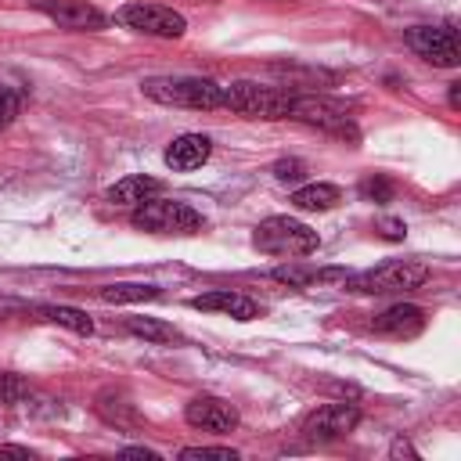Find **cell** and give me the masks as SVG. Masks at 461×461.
Segmentation results:
<instances>
[{
  "label": "cell",
  "instance_id": "1",
  "mask_svg": "<svg viewBox=\"0 0 461 461\" xmlns=\"http://www.w3.org/2000/svg\"><path fill=\"white\" fill-rule=\"evenodd\" d=\"M140 90L144 97L173 108H198V112L223 108V86L198 76H155V79H144Z\"/></svg>",
  "mask_w": 461,
  "mask_h": 461
},
{
  "label": "cell",
  "instance_id": "2",
  "mask_svg": "<svg viewBox=\"0 0 461 461\" xmlns=\"http://www.w3.org/2000/svg\"><path fill=\"white\" fill-rule=\"evenodd\" d=\"M429 281V267L425 263H411V259H393L382 263L375 270H360L346 277V292L357 295H389V292H414Z\"/></svg>",
  "mask_w": 461,
  "mask_h": 461
},
{
  "label": "cell",
  "instance_id": "3",
  "mask_svg": "<svg viewBox=\"0 0 461 461\" xmlns=\"http://www.w3.org/2000/svg\"><path fill=\"white\" fill-rule=\"evenodd\" d=\"M130 223L137 230H148V234H198L205 220L187 202H176V198H144L133 209Z\"/></svg>",
  "mask_w": 461,
  "mask_h": 461
},
{
  "label": "cell",
  "instance_id": "4",
  "mask_svg": "<svg viewBox=\"0 0 461 461\" xmlns=\"http://www.w3.org/2000/svg\"><path fill=\"white\" fill-rule=\"evenodd\" d=\"M252 245L267 256H310V252H317L321 238H317V230H310L306 223H299L292 216H267L256 227Z\"/></svg>",
  "mask_w": 461,
  "mask_h": 461
},
{
  "label": "cell",
  "instance_id": "5",
  "mask_svg": "<svg viewBox=\"0 0 461 461\" xmlns=\"http://www.w3.org/2000/svg\"><path fill=\"white\" fill-rule=\"evenodd\" d=\"M223 108L249 115V119H288L292 94L277 86H259V83H230L223 86Z\"/></svg>",
  "mask_w": 461,
  "mask_h": 461
},
{
  "label": "cell",
  "instance_id": "6",
  "mask_svg": "<svg viewBox=\"0 0 461 461\" xmlns=\"http://www.w3.org/2000/svg\"><path fill=\"white\" fill-rule=\"evenodd\" d=\"M288 119H299V122H310V126H321L328 133H339V137L357 140V130H353V119H349V104L331 101V97H313V94L295 97L292 94Z\"/></svg>",
  "mask_w": 461,
  "mask_h": 461
},
{
  "label": "cell",
  "instance_id": "7",
  "mask_svg": "<svg viewBox=\"0 0 461 461\" xmlns=\"http://www.w3.org/2000/svg\"><path fill=\"white\" fill-rule=\"evenodd\" d=\"M119 22L133 32H144V36H162V40H176L184 36L187 22L180 11L173 7H162V4H126L119 11Z\"/></svg>",
  "mask_w": 461,
  "mask_h": 461
},
{
  "label": "cell",
  "instance_id": "8",
  "mask_svg": "<svg viewBox=\"0 0 461 461\" xmlns=\"http://www.w3.org/2000/svg\"><path fill=\"white\" fill-rule=\"evenodd\" d=\"M407 47H411L418 58L439 65V68H454V65L461 61L457 32H454L450 25H414V29L407 32Z\"/></svg>",
  "mask_w": 461,
  "mask_h": 461
},
{
  "label": "cell",
  "instance_id": "9",
  "mask_svg": "<svg viewBox=\"0 0 461 461\" xmlns=\"http://www.w3.org/2000/svg\"><path fill=\"white\" fill-rule=\"evenodd\" d=\"M357 421H360V411L353 403H324L303 421V436H306V443H331V439H342L346 432H353Z\"/></svg>",
  "mask_w": 461,
  "mask_h": 461
},
{
  "label": "cell",
  "instance_id": "10",
  "mask_svg": "<svg viewBox=\"0 0 461 461\" xmlns=\"http://www.w3.org/2000/svg\"><path fill=\"white\" fill-rule=\"evenodd\" d=\"M184 418L191 429H205V432H230L238 425V411L220 396H194L184 407Z\"/></svg>",
  "mask_w": 461,
  "mask_h": 461
},
{
  "label": "cell",
  "instance_id": "11",
  "mask_svg": "<svg viewBox=\"0 0 461 461\" xmlns=\"http://www.w3.org/2000/svg\"><path fill=\"white\" fill-rule=\"evenodd\" d=\"M371 328H375V335H385V339H414L425 328V313L411 303H396V306L382 310L371 321Z\"/></svg>",
  "mask_w": 461,
  "mask_h": 461
},
{
  "label": "cell",
  "instance_id": "12",
  "mask_svg": "<svg viewBox=\"0 0 461 461\" xmlns=\"http://www.w3.org/2000/svg\"><path fill=\"white\" fill-rule=\"evenodd\" d=\"M194 310H212V313H227L234 321H256L263 317V306L241 292H205V295H194L191 299Z\"/></svg>",
  "mask_w": 461,
  "mask_h": 461
},
{
  "label": "cell",
  "instance_id": "13",
  "mask_svg": "<svg viewBox=\"0 0 461 461\" xmlns=\"http://www.w3.org/2000/svg\"><path fill=\"white\" fill-rule=\"evenodd\" d=\"M212 151V140L205 133H180L169 148H166V166L176 173H191L198 169Z\"/></svg>",
  "mask_w": 461,
  "mask_h": 461
},
{
  "label": "cell",
  "instance_id": "14",
  "mask_svg": "<svg viewBox=\"0 0 461 461\" xmlns=\"http://www.w3.org/2000/svg\"><path fill=\"white\" fill-rule=\"evenodd\" d=\"M43 14H50L61 29H101L104 14L83 0H58V4H43Z\"/></svg>",
  "mask_w": 461,
  "mask_h": 461
},
{
  "label": "cell",
  "instance_id": "15",
  "mask_svg": "<svg viewBox=\"0 0 461 461\" xmlns=\"http://www.w3.org/2000/svg\"><path fill=\"white\" fill-rule=\"evenodd\" d=\"M346 281L349 274L342 267H306V263H288V267H277L274 270V281L281 285H292V288H306V285H317V281Z\"/></svg>",
  "mask_w": 461,
  "mask_h": 461
},
{
  "label": "cell",
  "instance_id": "16",
  "mask_svg": "<svg viewBox=\"0 0 461 461\" xmlns=\"http://www.w3.org/2000/svg\"><path fill=\"white\" fill-rule=\"evenodd\" d=\"M339 202H342V191L335 184H306V187H299L292 194V205L303 209V212H324V209H331Z\"/></svg>",
  "mask_w": 461,
  "mask_h": 461
},
{
  "label": "cell",
  "instance_id": "17",
  "mask_svg": "<svg viewBox=\"0 0 461 461\" xmlns=\"http://www.w3.org/2000/svg\"><path fill=\"white\" fill-rule=\"evenodd\" d=\"M158 191H162V184L151 180V176H126V180H119L108 191V202H115V205H140L144 198H151Z\"/></svg>",
  "mask_w": 461,
  "mask_h": 461
},
{
  "label": "cell",
  "instance_id": "18",
  "mask_svg": "<svg viewBox=\"0 0 461 461\" xmlns=\"http://www.w3.org/2000/svg\"><path fill=\"white\" fill-rule=\"evenodd\" d=\"M126 331L137 335V339H144V342H176L180 339V331L173 324H162L155 317H130L126 321Z\"/></svg>",
  "mask_w": 461,
  "mask_h": 461
},
{
  "label": "cell",
  "instance_id": "19",
  "mask_svg": "<svg viewBox=\"0 0 461 461\" xmlns=\"http://www.w3.org/2000/svg\"><path fill=\"white\" fill-rule=\"evenodd\" d=\"M97 295L104 303H144V299H158L162 292L155 285H104Z\"/></svg>",
  "mask_w": 461,
  "mask_h": 461
},
{
  "label": "cell",
  "instance_id": "20",
  "mask_svg": "<svg viewBox=\"0 0 461 461\" xmlns=\"http://www.w3.org/2000/svg\"><path fill=\"white\" fill-rule=\"evenodd\" d=\"M40 313L47 321H54V324H65V328L79 331V335H90L94 331V321L83 310H72V306H40Z\"/></svg>",
  "mask_w": 461,
  "mask_h": 461
},
{
  "label": "cell",
  "instance_id": "21",
  "mask_svg": "<svg viewBox=\"0 0 461 461\" xmlns=\"http://www.w3.org/2000/svg\"><path fill=\"white\" fill-rule=\"evenodd\" d=\"M393 194H396V187H393V180L382 176V173H371V176L360 180V198H364V202L385 205V202H393Z\"/></svg>",
  "mask_w": 461,
  "mask_h": 461
},
{
  "label": "cell",
  "instance_id": "22",
  "mask_svg": "<svg viewBox=\"0 0 461 461\" xmlns=\"http://www.w3.org/2000/svg\"><path fill=\"white\" fill-rule=\"evenodd\" d=\"M184 461H202V457H216V461H238V450L230 447H184L180 450Z\"/></svg>",
  "mask_w": 461,
  "mask_h": 461
},
{
  "label": "cell",
  "instance_id": "23",
  "mask_svg": "<svg viewBox=\"0 0 461 461\" xmlns=\"http://www.w3.org/2000/svg\"><path fill=\"white\" fill-rule=\"evenodd\" d=\"M18 112H22V94L11 86H0V130H7Z\"/></svg>",
  "mask_w": 461,
  "mask_h": 461
},
{
  "label": "cell",
  "instance_id": "24",
  "mask_svg": "<svg viewBox=\"0 0 461 461\" xmlns=\"http://www.w3.org/2000/svg\"><path fill=\"white\" fill-rule=\"evenodd\" d=\"M25 393H29V385L18 378V375H0V400L4 403H22L25 400Z\"/></svg>",
  "mask_w": 461,
  "mask_h": 461
},
{
  "label": "cell",
  "instance_id": "25",
  "mask_svg": "<svg viewBox=\"0 0 461 461\" xmlns=\"http://www.w3.org/2000/svg\"><path fill=\"white\" fill-rule=\"evenodd\" d=\"M274 176H277L281 184H295V180L306 176V162H299V158H281V162L274 166Z\"/></svg>",
  "mask_w": 461,
  "mask_h": 461
},
{
  "label": "cell",
  "instance_id": "26",
  "mask_svg": "<svg viewBox=\"0 0 461 461\" xmlns=\"http://www.w3.org/2000/svg\"><path fill=\"white\" fill-rule=\"evenodd\" d=\"M378 234L389 238V241H403L407 227H403V220H378Z\"/></svg>",
  "mask_w": 461,
  "mask_h": 461
},
{
  "label": "cell",
  "instance_id": "27",
  "mask_svg": "<svg viewBox=\"0 0 461 461\" xmlns=\"http://www.w3.org/2000/svg\"><path fill=\"white\" fill-rule=\"evenodd\" d=\"M122 457H144V461H158V454L155 450H148V447H126V450H119Z\"/></svg>",
  "mask_w": 461,
  "mask_h": 461
},
{
  "label": "cell",
  "instance_id": "28",
  "mask_svg": "<svg viewBox=\"0 0 461 461\" xmlns=\"http://www.w3.org/2000/svg\"><path fill=\"white\" fill-rule=\"evenodd\" d=\"M0 457H32L25 447H7V443H0Z\"/></svg>",
  "mask_w": 461,
  "mask_h": 461
},
{
  "label": "cell",
  "instance_id": "29",
  "mask_svg": "<svg viewBox=\"0 0 461 461\" xmlns=\"http://www.w3.org/2000/svg\"><path fill=\"white\" fill-rule=\"evenodd\" d=\"M450 104H454V108L461 104V83H450Z\"/></svg>",
  "mask_w": 461,
  "mask_h": 461
}]
</instances>
